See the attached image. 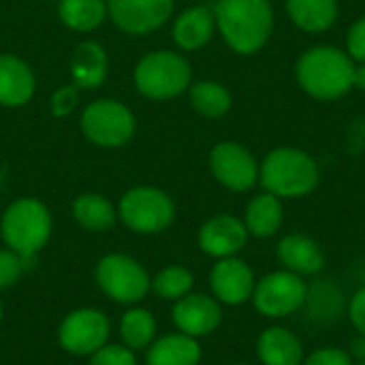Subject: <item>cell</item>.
<instances>
[{
    "instance_id": "f35d334b",
    "label": "cell",
    "mask_w": 365,
    "mask_h": 365,
    "mask_svg": "<svg viewBox=\"0 0 365 365\" xmlns=\"http://www.w3.org/2000/svg\"><path fill=\"white\" fill-rule=\"evenodd\" d=\"M355 365H365V361H359V364H355Z\"/></svg>"
},
{
    "instance_id": "e0dca14e",
    "label": "cell",
    "mask_w": 365,
    "mask_h": 365,
    "mask_svg": "<svg viewBox=\"0 0 365 365\" xmlns=\"http://www.w3.org/2000/svg\"><path fill=\"white\" fill-rule=\"evenodd\" d=\"M257 355L263 365H302V340L287 327H267L257 340Z\"/></svg>"
},
{
    "instance_id": "7a4b0ae2",
    "label": "cell",
    "mask_w": 365,
    "mask_h": 365,
    "mask_svg": "<svg viewBox=\"0 0 365 365\" xmlns=\"http://www.w3.org/2000/svg\"><path fill=\"white\" fill-rule=\"evenodd\" d=\"M351 56L334 45H317L304 51L295 64L299 88L317 101H338L353 90Z\"/></svg>"
},
{
    "instance_id": "8fae6325",
    "label": "cell",
    "mask_w": 365,
    "mask_h": 365,
    "mask_svg": "<svg viewBox=\"0 0 365 365\" xmlns=\"http://www.w3.org/2000/svg\"><path fill=\"white\" fill-rule=\"evenodd\" d=\"M214 178L233 192H246L259 182V163L252 152L235 141H222L210 152Z\"/></svg>"
},
{
    "instance_id": "9c48e42d",
    "label": "cell",
    "mask_w": 365,
    "mask_h": 365,
    "mask_svg": "<svg viewBox=\"0 0 365 365\" xmlns=\"http://www.w3.org/2000/svg\"><path fill=\"white\" fill-rule=\"evenodd\" d=\"M81 130L83 135L103 148L124 145L135 133V118L128 107L118 101L103 98L94 101L81 113Z\"/></svg>"
},
{
    "instance_id": "ffe728a7",
    "label": "cell",
    "mask_w": 365,
    "mask_h": 365,
    "mask_svg": "<svg viewBox=\"0 0 365 365\" xmlns=\"http://www.w3.org/2000/svg\"><path fill=\"white\" fill-rule=\"evenodd\" d=\"M284 222V207L282 199H278L272 192H261L257 195L244 214V225L250 235L259 240H269L274 237Z\"/></svg>"
},
{
    "instance_id": "ba28073f",
    "label": "cell",
    "mask_w": 365,
    "mask_h": 365,
    "mask_svg": "<svg viewBox=\"0 0 365 365\" xmlns=\"http://www.w3.org/2000/svg\"><path fill=\"white\" fill-rule=\"evenodd\" d=\"M120 218L135 233H160L175 218L171 197L152 186L130 188L120 201Z\"/></svg>"
},
{
    "instance_id": "f1b7e54d",
    "label": "cell",
    "mask_w": 365,
    "mask_h": 365,
    "mask_svg": "<svg viewBox=\"0 0 365 365\" xmlns=\"http://www.w3.org/2000/svg\"><path fill=\"white\" fill-rule=\"evenodd\" d=\"M306 306H310L312 312H321L325 306H327V312L331 319H336V314L340 312V306H342V293L331 287V284H319L314 287L312 291L308 289V299H306Z\"/></svg>"
},
{
    "instance_id": "5bb4252c",
    "label": "cell",
    "mask_w": 365,
    "mask_h": 365,
    "mask_svg": "<svg viewBox=\"0 0 365 365\" xmlns=\"http://www.w3.org/2000/svg\"><path fill=\"white\" fill-rule=\"evenodd\" d=\"M255 272L250 265L237 257L218 259L210 272V287L214 297L225 306H242L252 297L255 291Z\"/></svg>"
},
{
    "instance_id": "1f68e13d",
    "label": "cell",
    "mask_w": 365,
    "mask_h": 365,
    "mask_svg": "<svg viewBox=\"0 0 365 365\" xmlns=\"http://www.w3.org/2000/svg\"><path fill=\"white\" fill-rule=\"evenodd\" d=\"M24 272V259L13 250H0V289H9L19 280Z\"/></svg>"
},
{
    "instance_id": "83f0119b",
    "label": "cell",
    "mask_w": 365,
    "mask_h": 365,
    "mask_svg": "<svg viewBox=\"0 0 365 365\" xmlns=\"http://www.w3.org/2000/svg\"><path fill=\"white\" fill-rule=\"evenodd\" d=\"M195 278L192 274L182 267V265H169L165 269H160L156 274V278L152 280V291L160 297V299H169V302H178L184 295H188L192 291Z\"/></svg>"
},
{
    "instance_id": "cb8c5ba5",
    "label": "cell",
    "mask_w": 365,
    "mask_h": 365,
    "mask_svg": "<svg viewBox=\"0 0 365 365\" xmlns=\"http://www.w3.org/2000/svg\"><path fill=\"white\" fill-rule=\"evenodd\" d=\"M73 216L88 231H109L118 218L111 201L96 192L79 195L73 203Z\"/></svg>"
},
{
    "instance_id": "8d00e7d4",
    "label": "cell",
    "mask_w": 365,
    "mask_h": 365,
    "mask_svg": "<svg viewBox=\"0 0 365 365\" xmlns=\"http://www.w3.org/2000/svg\"><path fill=\"white\" fill-rule=\"evenodd\" d=\"M351 357L365 361V336H357L351 344Z\"/></svg>"
},
{
    "instance_id": "7402d4cb",
    "label": "cell",
    "mask_w": 365,
    "mask_h": 365,
    "mask_svg": "<svg viewBox=\"0 0 365 365\" xmlns=\"http://www.w3.org/2000/svg\"><path fill=\"white\" fill-rule=\"evenodd\" d=\"M148 365H199L201 346L186 334H169L148 346Z\"/></svg>"
},
{
    "instance_id": "30bf717a",
    "label": "cell",
    "mask_w": 365,
    "mask_h": 365,
    "mask_svg": "<svg viewBox=\"0 0 365 365\" xmlns=\"http://www.w3.org/2000/svg\"><path fill=\"white\" fill-rule=\"evenodd\" d=\"M109 319L96 308H79L64 317L58 340L60 346L77 357L94 355L107 344L109 338Z\"/></svg>"
},
{
    "instance_id": "ab89813d",
    "label": "cell",
    "mask_w": 365,
    "mask_h": 365,
    "mask_svg": "<svg viewBox=\"0 0 365 365\" xmlns=\"http://www.w3.org/2000/svg\"><path fill=\"white\" fill-rule=\"evenodd\" d=\"M231 365H248V364H231Z\"/></svg>"
},
{
    "instance_id": "2e32d148",
    "label": "cell",
    "mask_w": 365,
    "mask_h": 365,
    "mask_svg": "<svg viewBox=\"0 0 365 365\" xmlns=\"http://www.w3.org/2000/svg\"><path fill=\"white\" fill-rule=\"evenodd\" d=\"M276 257L282 269H289L297 276H314L325 267V252L321 244L304 233L284 235L278 242Z\"/></svg>"
},
{
    "instance_id": "5b68a950",
    "label": "cell",
    "mask_w": 365,
    "mask_h": 365,
    "mask_svg": "<svg viewBox=\"0 0 365 365\" xmlns=\"http://www.w3.org/2000/svg\"><path fill=\"white\" fill-rule=\"evenodd\" d=\"M192 79V68L188 60L175 51H154L148 53L135 68L137 90L154 101H165L188 90Z\"/></svg>"
},
{
    "instance_id": "603a6c76",
    "label": "cell",
    "mask_w": 365,
    "mask_h": 365,
    "mask_svg": "<svg viewBox=\"0 0 365 365\" xmlns=\"http://www.w3.org/2000/svg\"><path fill=\"white\" fill-rule=\"evenodd\" d=\"M289 19L308 34L327 32L338 19V0H287Z\"/></svg>"
},
{
    "instance_id": "484cf974",
    "label": "cell",
    "mask_w": 365,
    "mask_h": 365,
    "mask_svg": "<svg viewBox=\"0 0 365 365\" xmlns=\"http://www.w3.org/2000/svg\"><path fill=\"white\" fill-rule=\"evenodd\" d=\"M58 13L64 26L79 30V32H88L103 24L107 15V2L105 0H60Z\"/></svg>"
},
{
    "instance_id": "8992f818",
    "label": "cell",
    "mask_w": 365,
    "mask_h": 365,
    "mask_svg": "<svg viewBox=\"0 0 365 365\" xmlns=\"http://www.w3.org/2000/svg\"><path fill=\"white\" fill-rule=\"evenodd\" d=\"M250 299L257 312L265 319H287L306 306L308 284L302 276L289 269H278L257 280Z\"/></svg>"
},
{
    "instance_id": "836d02e7",
    "label": "cell",
    "mask_w": 365,
    "mask_h": 365,
    "mask_svg": "<svg viewBox=\"0 0 365 365\" xmlns=\"http://www.w3.org/2000/svg\"><path fill=\"white\" fill-rule=\"evenodd\" d=\"M77 103H79L77 88L75 86H64V88L53 92V96L49 101V109H51V113L56 118H64V115H68L77 107Z\"/></svg>"
},
{
    "instance_id": "d590c367",
    "label": "cell",
    "mask_w": 365,
    "mask_h": 365,
    "mask_svg": "<svg viewBox=\"0 0 365 365\" xmlns=\"http://www.w3.org/2000/svg\"><path fill=\"white\" fill-rule=\"evenodd\" d=\"M353 88L359 92H365V62L355 64V68H353Z\"/></svg>"
},
{
    "instance_id": "e575fe53",
    "label": "cell",
    "mask_w": 365,
    "mask_h": 365,
    "mask_svg": "<svg viewBox=\"0 0 365 365\" xmlns=\"http://www.w3.org/2000/svg\"><path fill=\"white\" fill-rule=\"evenodd\" d=\"M349 319L359 336H365V287H361L349 304Z\"/></svg>"
},
{
    "instance_id": "d4e9b609",
    "label": "cell",
    "mask_w": 365,
    "mask_h": 365,
    "mask_svg": "<svg viewBox=\"0 0 365 365\" xmlns=\"http://www.w3.org/2000/svg\"><path fill=\"white\" fill-rule=\"evenodd\" d=\"M231 92L218 81H197L190 86V105L197 113L210 120H218L231 109Z\"/></svg>"
},
{
    "instance_id": "277c9868",
    "label": "cell",
    "mask_w": 365,
    "mask_h": 365,
    "mask_svg": "<svg viewBox=\"0 0 365 365\" xmlns=\"http://www.w3.org/2000/svg\"><path fill=\"white\" fill-rule=\"evenodd\" d=\"M51 235V214L38 199L13 201L2 216V240L24 261L32 259Z\"/></svg>"
},
{
    "instance_id": "4dcf8cb0",
    "label": "cell",
    "mask_w": 365,
    "mask_h": 365,
    "mask_svg": "<svg viewBox=\"0 0 365 365\" xmlns=\"http://www.w3.org/2000/svg\"><path fill=\"white\" fill-rule=\"evenodd\" d=\"M302 365H355V359L340 346H321L304 357Z\"/></svg>"
},
{
    "instance_id": "4316f807",
    "label": "cell",
    "mask_w": 365,
    "mask_h": 365,
    "mask_svg": "<svg viewBox=\"0 0 365 365\" xmlns=\"http://www.w3.org/2000/svg\"><path fill=\"white\" fill-rule=\"evenodd\" d=\"M120 334L130 351L148 349L156 340V319L145 308H130L120 321Z\"/></svg>"
},
{
    "instance_id": "52a82bcc",
    "label": "cell",
    "mask_w": 365,
    "mask_h": 365,
    "mask_svg": "<svg viewBox=\"0 0 365 365\" xmlns=\"http://www.w3.org/2000/svg\"><path fill=\"white\" fill-rule=\"evenodd\" d=\"M96 284L109 299L126 306L141 302L152 289L143 265L128 255L103 257L96 265Z\"/></svg>"
},
{
    "instance_id": "d6a6232c",
    "label": "cell",
    "mask_w": 365,
    "mask_h": 365,
    "mask_svg": "<svg viewBox=\"0 0 365 365\" xmlns=\"http://www.w3.org/2000/svg\"><path fill=\"white\" fill-rule=\"evenodd\" d=\"M346 53L353 62L364 64L365 62V15H361L346 34Z\"/></svg>"
},
{
    "instance_id": "ac0fdd59",
    "label": "cell",
    "mask_w": 365,
    "mask_h": 365,
    "mask_svg": "<svg viewBox=\"0 0 365 365\" xmlns=\"http://www.w3.org/2000/svg\"><path fill=\"white\" fill-rule=\"evenodd\" d=\"M34 75L17 56H0V105L21 107L34 94Z\"/></svg>"
},
{
    "instance_id": "74e56055",
    "label": "cell",
    "mask_w": 365,
    "mask_h": 365,
    "mask_svg": "<svg viewBox=\"0 0 365 365\" xmlns=\"http://www.w3.org/2000/svg\"><path fill=\"white\" fill-rule=\"evenodd\" d=\"M2 317H4V308H2V302H0V323H2Z\"/></svg>"
},
{
    "instance_id": "6da1fadb",
    "label": "cell",
    "mask_w": 365,
    "mask_h": 365,
    "mask_svg": "<svg viewBox=\"0 0 365 365\" xmlns=\"http://www.w3.org/2000/svg\"><path fill=\"white\" fill-rule=\"evenodd\" d=\"M212 11L225 43L240 56L261 51L274 32L269 0H216Z\"/></svg>"
},
{
    "instance_id": "3957f363",
    "label": "cell",
    "mask_w": 365,
    "mask_h": 365,
    "mask_svg": "<svg viewBox=\"0 0 365 365\" xmlns=\"http://www.w3.org/2000/svg\"><path fill=\"white\" fill-rule=\"evenodd\" d=\"M321 180L317 160L299 148H276L259 165V184L278 199L310 195Z\"/></svg>"
},
{
    "instance_id": "44dd1931",
    "label": "cell",
    "mask_w": 365,
    "mask_h": 365,
    "mask_svg": "<svg viewBox=\"0 0 365 365\" xmlns=\"http://www.w3.org/2000/svg\"><path fill=\"white\" fill-rule=\"evenodd\" d=\"M71 77L75 88H98L107 77V53L96 41L77 45L71 58Z\"/></svg>"
},
{
    "instance_id": "d6986e66",
    "label": "cell",
    "mask_w": 365,
    "mask_h": 365,
    "mask_svg": "<svg viewBox=\"0 0 365 365\" xmlns=\"http://www.w3.org/2000/svg\"><path fill=\"white\" fill-rule=\"evenodd\" d=\"M216 28L214 11L210 6H190L173 24V41L186 51L201 49L210 43Z\"/></svg>"
},
{
    "instance_id": "f546056e",
    "label": "cell",
    "mask_w": 365,
    "mask_h": 365,
    "mask_svg": "<svg viewBox=\"0 0 365 365\" xmlns=\"http://www.w3.org/2000/svg\"><path fill=\"white\" fill-rule=\"evenodd\" d=\"M90 365H137L135 351L120 344H105L94 355H90Z\"/></svg>"
},
{
    "instance_id": "4fadbf2b",
    "label": "cell",
    "mask_w": 365,
    "mask_h": 365,
    "mask_svg": "<svg viewBox=\"0 0 365 365\" xmlns=\"http://www.w3.org/2000/svg\"><path fill=\"white\" fill-rule=\"evenodd\" d=\"M173 323L180 334L195 340L205 338L222 323V308L216 297L203 293H188L173 306Z\"/></svg>"
},
{
    "instance_id": "9a60e30c",
    "label": "cell",
    "mask_w": 365,
    "mask_h": 365,
    "mask_svg": "<svg viewBox=\"0 0 365 365\" xmlns=\"http://www.w3.org/2000/svg\"><path fill=\"white\" fill-rule=\"evenodd\" d=\"M248 235L244 220L231 214H218L199 229V248L214 259L235 257L246 246Z\"/></svg>"
},
{
    "instance_id": "7c38bea8",
    "label": "cell",
    "mask_w": 365,
    "mask_h": 365,
    "mask_svg": "<svg viewBox=\"0 0 365 365\" xmlns=\"http://www.w3.org/2000/svg\"><path fill=\"white\" fill-rule=\"evenodd\" d=\"M113 24L128 34L158 30L173 13V0H107Z\"/></svg>"
}]
</instances>
